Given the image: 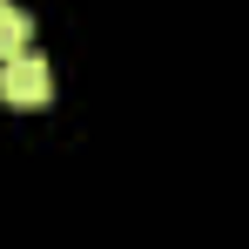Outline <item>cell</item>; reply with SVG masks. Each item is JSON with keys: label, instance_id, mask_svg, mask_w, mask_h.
<instances>
[{"label": "cell", "instance_id": "1", "mask_svg": "<svg viewBox=\"0 0 249 249\" xmlns=\"http://www.w3.org/2000/svg\"><path fill=\"white\" fill-rule=\"evenodd\" d=\"M0 101L7 108H47L54 101V74H47L41 54H14V61H0Z\"/></svg>", "mask_w": 249, "mask_h": 249}, {"label": "cell", "instance_id": "2", "mask_svg": "<svg viewBox=\"0 0 249 249\" xmlns=\"http://www.w3.org/2000/svg\"><path fill=\"white\" fill-rule=\"evenodd\" d=\"M27 41H34V14H27V7H14V0H0V61L27 54Z\"/></svg>", "mask_w": 249, "mask_h": 249}]
</instances>
